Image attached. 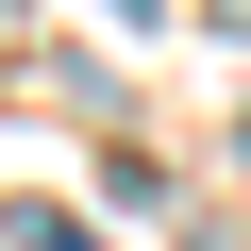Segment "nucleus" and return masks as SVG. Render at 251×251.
Masks as SVG:
<instances>
[{"label": "nucleus", "mask_w": 251, "mask_h": 251, "mask_svg": "<svg viewBox=\"0 0 251 251\" xmlns=\"http://www.w3.org/2000/svg\"><path fill=\"white\" fill-rule=\"evenodd\" d=\"M17 251H84V234H67V218H17Z\"/></svg>", "instance_id": "f257e3e1"}, {"label": "nucleus", "mask_w": 251, "mask_h": 251, "mask_svg": "<svg viewBox=\"0 0 251 251\" xmlns=\"http://www.w3.org/2000/svg\"><path fill=\"white\" fill-rule=\"evenodd\" d=\"M234 151H251V134H234Z\"/></svg>", "instance_id": "f03ea898"}]
</instances>
